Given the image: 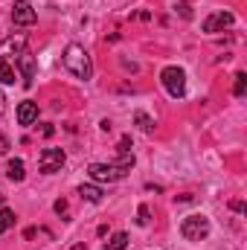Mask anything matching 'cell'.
<instances>
[{"label": "cell", "mask_w": 247, "mask_h": 250, "mask_svg": "<svg viewBox=\"0 0 247 250\" xmlns=\"http://www.w3.org/2000/svg\"><path fill=\"white\" fill-rule=\"evenodd\" d=\"M64 67H67L76 79H82V82H87V79L93 76V62H90V53H87L82 44H70V47L64 50Z\"/></svg>", "instance_id": "1"}, {"label": "cell", "mask_w": 247, "mask_h": 250, "mask_svg": "<svg viewBox=\"0 0 247 250\" xmlns=\"http://www.w3.org/2000/svg\"><path fill=\"white\" fill-rule=\"evenodd\" d=\"M181 233L186 242H204L209 236V218L206 215H186L181 221Z\"/></svg>", "instance_id": "2"}, {"label": "cell", "mask_w": 247, "mask_h": 250, "mask_svg": "<svg viewBox=\"0 0 247 250\" xmlns=\"http://www.w3.org/2000/svg\"><path fill=\"white\" fill-rule=\"evenodd\" d=\"M160 82H163V87H166V93L172 99H184L186 96V73L181 67H166L160 73Z\"/></svg>", "instance_id": "3"}, {"label": "cell", "mask_w": 247, "mask_h": 250, "mask_svg": "<svg viewBox=\"0 0 247 250\" xmlns=\"http://www.w3.org/2000/svg\"><path fill=\"white\" fill-rule=\"evenodd\" d=\"M87 175L96 184H114V181H123L125 175H128V169L117 166V163H90L87 166Z\"/></svg>", "instance_id": "4"}, {"label": "cell", "mask_w": 247, "mask_h": 250, "mask_svg": "<svg viewBox=\"0 0 247 250\" xmlns=\"http://www.w3.org/2000/svg\"><path fill=\"white\" fill-rule=\"evenodd\" d=\"M64 160H67L64 148H44L41 157H38V169H41L44 175H56V172H62Z\"/></svg>", "instance_id": "5"}, {"label": "cell", "mask_w": 247, "mask_h": 250, "mask_svg": "<svg viewBox=\"0 0 247 250\" xmlns=\"http://www.w3.org/2000/svg\"><path fill=\"white\" fill-rule=\"evenodd\" d=\"M35 21H38V15H35L32 3L15 0V6H12V23H15V26H32Z\"/></svg>", "instance_id": "6"}, {"label": "cell", "mask_w": 247, "mask_h": 250, "mask_svg": "<svg viewBox=\"0 0 247 250\" xmlns=\"http://www.w3.org/2000/svg\"><path fill=\"white\" fill-rule=\"evenodd\" d=\"M26 53V35H9L6 41H0V59L6 62L9 56H21Z\"/></svg>", "instance_id": "7"}, {"label": "cell", "mask_w": 247, "mask_h": 250, "mask_svg": "<svg viewBox=\"0 0 247 250\" xmlns=\"http://www.w3.org/2000/svg\"><path fill=\"white\" fill-rule=\"evenodd\" d=\"M233 21H236L233 12H224V9H221V12H212V15L204 21V32H221L224 26H233Z\"/></svg>", "instance_id": "8"}, {"label": "cell", "mask_w": 247, "mask_h": 250, "mask_svg": "<svg viewBox=\"0 0 247 250\" xmlns=\"http://www.w3.org/2000/svg\"><path fill=\"white\" fill-rule=\"evenodd\" d=\"M18 64L23 70V87H32V82H35V56L26 50V53L18 56Z\"/></svg>", "instance_id": "9"}, {"label": "cell", "mask_w": 247, "mask_h": 250, "mask_svg": "<svg viewBox=\"0 0 247 250\" xmlns=\"http://www.w3.org/2000/svg\"><path fill=\"white\" fill-rule=\"evenodd\" d=\"M18 125H32L35 120H38V105L35 102H29V99H23L21 105H18Z\"/></svg>", "instance_id": "10"}, {"label": "cell", "mask_w": 247, "mask_h": 250, "mask_svg": "<svg viewBox=\"0 0 247 250\" xmlns=\"http://www.w3.org/2000/svg\"><path fill=\"white\" fill-rule=\"evenodd\" d=\"M26 166H23V160H9V166H6V175H9V181H15V184H21L23 178H26V172H23Z\"/></svg>", "instance_id": "11"}, {"label": "cell", "mask_w": 247, "mask_h": 250, "mask_svg": "<svg viewBox=\"0 0 247 250\" xmlns=\"http://www.w3.org/2000/svg\"><path fill=\"white\" fill-rule=\"evenodd\" d=\"M79 195H82L84 201H90V204H99V201L105 198V192H102V189L90 187V184H82V187H79Z\"/></svg>", "instance_id": "12"}, {"label": "cell", "mask_w": 247, "mask_h": 250, "mask_svg": "<svg viewBox=\"0 0 247 250\" xmlns=\"http://www.w3.org/2000/svg\"><path fill=\"white\" fill-rule=\"evenodd\" d=\"M15 79H18L15 67H12L9 62H3V59H0V84H15Z\"/></svg>", "instance_id": "13"}, {"label": "cell", "mask_w": 247, "mask_h": 250, "mask_svg": "<svg viewBox=\"0 0 247 250\" xmlns=\"http://www.w3.org/2000/svg\"><path fill=\"white\" fill-rule=\"evenodd\" d=\"M134 123H137L140 131H145V134H151V131H154V120H151L145 111H137V114H134Z\"/></svg>", "instance_id": "14"}, {"label": "cell", "mask_w": 247, "mask_h": 250, "mask_svg": "<svg viewBox=\"0 0 247 250\" xmlns=\"http://www.w3.org/2000/svg\"><path fill=\"white\" fill-rule=\"evenodd\" d=\"M128 248V233H114L111 242H105V250H125Z\"/></svg>", "instance_id": "15"}, {"label": "cell", "mask_w": 247, "mask_h": 250, "mask_svg": "<svg viewBox=\"0 0 247 250\" xmlns=\"http://www.w3.org/2000/svg\"><path fill=\"white\" fill-rule=\"evenodd\" d=\"M9 227H15V212L3 207V209H0V233H6Z\"/></svg>", "instance_id": "16"}, {"label": "cell", "mask_w": 247, "mask_h": 250, "mask_svg": "<svg viewBox=\"0 0 247 250\" xmlns=\"http://www.w3.org/2000/svg\"><path fill=\"white\" fill-rule=\"evenodd\" d=\"M233 93L242 99L247 93V73H236V84H233Z\"/></svg>", "instance_id": "17"}, {"label": "cell", "mask_w": 247, "mask_h": 250, "mask_svg": "<svg viewBox=\"0 0 247 250\" xmlns=\"http://www.w3.org/2000/svg\"><path fill=\"white\" fill-rule=\"evenodd\" d=\"M137 224H140V227H145V224H148V207H145V204L137 209Z\"/></svg>", "instance_id": "18"}, {"label": "cell", "mask_w": 247, "mask_h": 250, "mask_svg": "<svg viewBox=\"0 0 247 250\" xmlns=\"http://www.w3.org/2000/svg\"><path fill=\"white\" fill-rule=\"evenodd\" d=\"M9 148H12V143H9V137L0 131V154H9Z\"/></svg>", "instance_id": "19"}, {"label": "cell", "mask_w": 247, "mask_h": 250, "mask_svg": "<svg viewBox=\"0 0 247 250\" xmlns=\"http://www.w3.org/2000/svg\"><path fill=\"white\" fill-rule=\"evenodd\" d=\"M56 212L59 215H67V201H56Z\"/></svg>", "instance_id": "20"}, {"label": "cell", "mask_w": 247, "mask_h": 250, "mask_svg": "<svg viewBox=\"0 0 247 250\" xmlns=\"http://www.w3.org/2000/svg\"><path fill=\"white\" fill-rule=\"evenodd\" d=\"M230 209H236V212H245V204H242V201H233V204H230Z\"/></svg>", "instance_id": "21"}, {"label": "cell", "mask_w": 247, "mask_h": 250, "mask_svg": "<svg viewBox=\"0 0 247 250\" xmlns=\"http://www.w3.org/2000/svg\"><path fill=\"white\" fill-rule=\"evenodd\" d=\"M178 9H181V15H184V18H189V15H192V12H189V6H186V3H181V6H178Z\"/></svg>", "instance_id": "22"}, {"label": "cell", "mask_w": 247, "mask_h": 250, "mask_svg": "<svg viewBox=\"0 0 247 250\" xmlns=\"http://www.w3.org/2000/svg\"><path fill=\"white\" fill-rule=\"evenodd\" d=\"M0 204H3V195H0Z\"/></svg>", "instance_id": "23"}]
</instances>
